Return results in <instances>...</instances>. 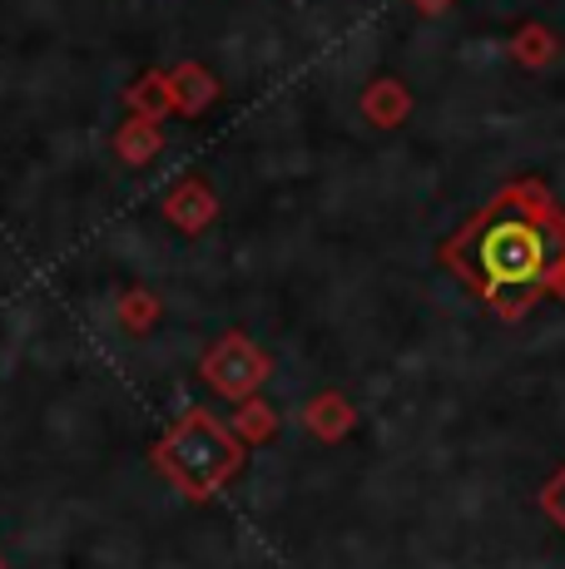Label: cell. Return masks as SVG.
Masks as SVG:
<instances>
[{
  "label": "cell",
  "instance_id": "obj_1",
  "mask_svg": "<svg viewBox=\"0 0 565 569\" xmlns=\"http://www.w3.org/2000/svg\"><path fill=\"white\" fill-rule=\"evenodd\" d=\"M437 258L502 322H521L565 278V208L541 179H516L442 238Z\"/></svg>",
  "mask_w": 565,
  "mask_h": 569
},
{
  "label": "cell",
  "instance_id": "obj_2",
  "mask_svg": "<svg viewBox=\"0 0 565 569\" xmlns=\"http://www.w3.org/2000/svg\"><path fill=\"white\" fill-rule=\"evenodd\" d=\"M244 451L248 446L228 431V421H219V416L204 407H189L179 421H169V431L155 441L149 461H155V470L184 500L204 506V500H214L244 470Z\"/></svg>",
  "mask_w": 565,
  "mask_h": 569
},
{
  "label": "cell",
  "instance_id": "obj_3",
  "mask_svg": "<svg viewBox=\"0 0 565 569\" xmlns=\"http://www.w3.org/2000/svg\"><path fill=\"white\" fill-rule=\"evenodd\" d=\"M274 377V357L254 342L248 332H224L209 352L199 357V381L224 401H254L264 381Z\"/></svg>",
  "mask_w": 565,
  "mask_h": 569
},
{
  "label": "cell",
  "instance_id": "obj_4",
  "mask_svg": "<svg viewBox=\"0 0 565 569\" xmlns=\"http://www.w3.org/2000/svg\"><path fill=\"white\" fill-rule=\"evenodd\" d=\"M165 218L179 233H204V228L219 218V193H214L199 173H189L184 183H174V193L165 199Z\"/></svg>",
  "mask_w": 565,
  "mask_h": 569
},
{
  "label": "cell",
  "instance_id": "obj_5",
  "mask_svg": "<svg viewBox=\"0 0 565 569\" xmlns=\"http://www.w3.org/2000/svg\"><path fill=\"white\" fill-rule=\"evenodd\" d=\"M303 426H308V436H318L323 446H338L353 436L357 407L343 397V391H318V397L303 401Z\"/></svg>",
  "mask_w": 565,
  "mask_h": 569
},
{
  "label": "cell",
  "instance_id": "obj_6",
  "mask_svg": "<svg viewBox=\"0 0 565 569\" xmlns=\"http://www.w3.org/2000/svg\"><path fill=\"white\" fill-rule=\"evenodd\" d=\"M165 80H169V94H174V114H184V119H199L204 109L219 100V80H214L199 60L174 64Z\"/></svg>",
  "mask_w": 565,
  "mask_h": 569
},
{
  "label": "cell",
  "instance_id": "obj_7",
  "mask_svg": "<svg viewBox=\"0 0 565 569\" xmlns=\"http://www.w3.org/2000/svg\"><path fill=\"white\" fill-rule=\"evenodd\" d=\"M363 119L373 129H402L412 119V94H407V84L393 80V74H383V80H373L363 90Z\"/></svg>",
  "mask_w": 565,
  "mask_h": 569
},
{
  "label": "cell",
  "instance_id": "obj_8",
  "mask_svg": "<svg viewBox=\"0 0 565 569\" xmlns=\"http://www.w3.org/2000/svg\"><path fill=\"white\" fill-rule=\"evenodd\" d=\"M511 60L526 64V70H546V64H556L561 54V40L551 26H541V20H526V26H516V36H511Z\"/></svg>",
  "mask_w": 565,
  "mask_h": 569
},
{
  "label": "cell",
  "instance_id": "obj_9",
  "mask_svg": "<svg viewBox=\"0 0 565 569\" xmlns=\"http://www.w3.org/2000/svg\"><path fill=\"white\" fill-rule=\"evenodd\" d=\"M165 149V134H159V124L155 119H139V114H129L125 124H119V134H115V154L125 159V163H149Z\"/></svg>",
  "mask_w": 565,
  "mask_h": 569
},
{
  "label": "cell",
  "instance_id": "obj_10",
  "mask_svg": "<svg viewBox=\"0 0 565 569\" xmlns=\"http://www.w3.org/2000/svg\"><path fill=\"white\" fill-rule=\"evenodd\" d=\"M228 431H234L244 446H268V441L278 436V411L268 407L264 397L238 401V407H234V421H228Z\"/></svg>",
  "mask_w": 565,
  "mask_h": 569
},
{
  "label": "cell",
  "instance_id": "obj_11",
  "mask_svg": "<svg viewBox=\"0 0 565 569\" xmlns=\"http://www.w3.org/2000/svg\"><path fill=\"white\" fill-rule=\"evenodd\" d=\"M129 109H135L139 119H165V114H174V94H169V80H165V70H149V74H139L135 84H129Z\"/></svg>",
  "mask_w": 565,
  "mask_h": 569
},
{
  "label": "cell",
  "instance_id": "obj_12",
  "mask_svg": "<svg viewBox=\"0 0 565 569\" xmlns=\"http://www.w3.org/2000/svg\"><path fill=\"white\" fill-rule=\"evenodd\" d=\"M115 317H119V327H125V332H149V327L159 322V298H155V292H145V288H129L125 298H119Z\"/></svg>",
  "mask_w": 565,
  "mask_h": 569
},
{
  "label": "cell",
  "instance_id": "obj_13",
  "mask_svg": "<svg viewBox=\"0 0 565 569\" xmlns=\"http://www.w3.org/2000/svg\"><path fill=\"white\" fill-rule=\"evenodd\" d=\"M541 510H546V516H551V520H556L561 530H565V466H561L556 476L546 480V486H541Z\"/></svg>",
  "mask_w": 565,
  "mask_h": 569
},
{
  "label": "cell",
  "instance_id": "obj_14",
  "mask_svg": "<svg viewBox=\"0 0 565 569\" xmlns=\"http://www.w3.org/2000/svg\"><path fill=\"white\" fill-rule=\"evenodd\" d=\"M412 10H422V16H442V10H452L456 0H407Z\"/></svg>",
  "mask_w": 565,
  "mask_h": 569
},
{
  "label": "cell",
  "instance_id": "obj_15",
  "mask_svg": "<svg viewBox=\"0 0 565 569\" xmlns=\"http://www.w3.org/2000/svg\"><path fill=\"white\" fill-rule=\"evenodd\" d=\"M551 298H556V302H561V308H565V278L556 282V288H551Z\"/></svg>",
  "mask_w": 565,
  "mask_h": 569
},
{
  "label": "cell",
  "instance_id": "obj_16",
  "mask_svg": "<svg viewBox=\"0 0 565 569\" xmlns=\"http://www.w3.org/2000/svg\"><path fill=\"white\" fill-rule=\"evenodd\" d=\"M0 569H6V565H0Z\"/></svg>",
  "mask_w": 565,
  "mask_h": 569
}]
</instances>
